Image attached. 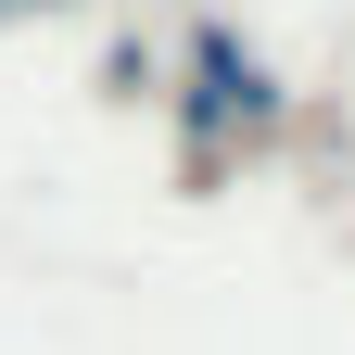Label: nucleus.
<instances>
[{"label":"nucleus","instance_id":"obj_1","mask_svg":"<svg viewBox=\"0 0 355 355\" xmlns=\"http://www.w3.org/2000/svg\"><path fill=\"white\" fill-rule=\"evenodd\" d=\"M191 127H279V76L229 26H191Z\"/></svg>","mask_w":355,"mask_h":355},{"label":"nucleus","instance_id":"obj_2","mask_svg":"<svg viewBox=\"0 0 355 355\" xmlns=\"http://www.w3.org/2000/svg\"><path fill=\"white\" fill-rule=\"evenodd\" d=\"M0 13H64V0H0Z\"/></svg>","mask_w":355,"mask_h":355}]
</instances>
